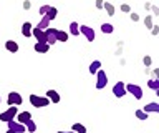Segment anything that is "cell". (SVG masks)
<instances>
[{"label": "cell", "mask_w": 159, "mask_h": 133, "mask_svg": "<svg viewBox=\"0 0 159 133\" xmlns=\"http://www.w3.org/2000/svg\"><path fill=\"white\" fill-rule=\"evenodd\" d=\"M71 131H75V133H86V126L81 125V123H75Z\"/></svg>", "instance_id": "obj_24"}, {"label": "cell", "mask_w": 159, "mask_h": 133, "mask_svg": "<svg viewBox=\"0 0 159 133\" xmlns=\"http://www.w3.org/2000/svg\"><path fill=\"white\" fill-rule=\"evenodd\" d=\"M103 3H104V0H96V2H94V5H96L98 10H101V8H103Z\"/></svg>", "instance_id": "obj_32"}, {"label": "cell", "mask_w": 159, "mask_h": 133, "mask_svg": "<svg viewBox=\"0 0 159 133\" xmlns=\"http://www.w3.org/2000/svg\"><path fill=\"white\" fill-rule=\"evenodd\" d=\"M50 10V5H43V7H40V10H38V13L40 15H47V12Z\"/></svg>", "instance_id": "obj_30"}, {"label": "cell", "mask_w": 159, "mask_h": 133, "mask_svg": "<svg viewBox=\"0 0 159 133\" xmlns=\"http://www.w3.org/2000/svg\"><path fill=\"white\" fill-rule=\"evenodd\" d=\"M106 85H108V75H106V72H104V70L99 68V70L96 72V88H98V90H103Z\"/></svg>", "instance_id": "obj_2"}, {"label": "cell", "mask_w": 159, "mask_h": 133, "mask_svg": "<svg viewBox=\"0 0 159 133\" xmlns=\"http://www.w3.org/2000/svg\"><path fill=\"white\" fill-rule=\"evenodd\" d=\"M30 103L35 107V108H43V107H48L50 105V100L47 97H40V95H30Z\"/></svg>", "instance_id": "obj_1"}, {"label": "cell", "mask_w": 159, "mask_h": 133, "mask_svg": "<svg viewBox=\"0 0 159 133\" xmlns=\"http://www.w3.org/2000/svg\"><path fill=\"white\" fill-rule=\"evenodd\" d=\"M151 32H152V35L156 37L157 33H159V25H152V28H151Z\"/></svg>", "instance_id": "obj_33"}, {"label": "cell", "mask_w": 159, "mask_h": 133, "mask_svg": "<svg viewBox=\"0 0 159 133\" xmlns=\"http://www.w3.org/2000/svg\"><path fill=\"white\" fill-rule=\"evenodd\" d=\"M119 8H121V12H126V13H129V12H131V7H129L128 3H123V5L119 7Z\"/></svg>", "instance_id": "obj_31"}, {"label": "cell", "mask_w": 159, "mask_h": 133, "mask_svg": "<svg viewBox=\"0 0 159 133\" xmlns=\"http://www.w3.org/2000/svg\"><path fill=\"white\" fill-rule=\"evenodd\" d=\"M0 103H2V97H0Z\"/></svg>", "instance_id": "obj_41"}, {"label": "cell", "mask_w": 159, "mask_h": 133, "mask_svg": "<svg viewBox=\"0 0 159 133\" xmlns=\"http://www.w3.org/2000/svg\"><path fill=\"white\" fill-rule=\"evenodd\" d=\"M148 87L151 88V90L157 92L159 90V78H151V80L148 82Z\"/></svg>", "instance_id": "obj_23"}, {"label": "cell", "mask_w": 159, "mask_h": 133, "mask_svg": "<svg viewBox=\"0 0 159 133\" xmlns=\"http://www.w3.org/2000/svg\"><path fill=\"white\" fill-rule=\"evenodd\" d=\"M131 20H133V22H138V20H139V15L133 12V13H131Z\"/></svg>", "instance_id": "obj_35"}, {"label": "cell", "mask_w": 159, "mask_h": 133, "mask_svg": "<svg viewBox=\"0 0 159 133\" xmlns=\"http://www.w3.org/2000/svg\"><path fill=\"white\" fill-rule=\"evenodd\" d=\"M126 93H131L136 100H141V98H143V88L139 85H134V83L126 85Z\"/></svg>", "instance_id": "obj_5"}, {"label": "cell", "mask_w": 159, "mask_h": 133, "mask_svg": "<svg viewBox=\"0 0 159 133\" xmlns=\"http://www.w3.org/2000/svg\"><path fill=\"white\" fill-rule=\"evenodd\" d=\"M17 113H18V108L17 107H8V110H5L3 113H0V120L7 123L10 120H13V118L17 116Z\"/></svg>", "instance_id": "obj_4"}, {"label": "cell", "mask_w": 159, "mask_h": 133, "mask_svg": "<svg viewBox=\"0 0 159 133\" xmlns=\"http://www.w3.org/2000/svg\"><path fill=\"white\" fill-rule=\"evenodd\" d=\"M47 98L50 102H53V103H60V95H58L57 90H48L47 92Z\"/></svg>", "instance_id": "obj_16"}, {"label": "cell", "mask_w": 159, "mask_h": 133, "mask_svg": "<svg viewBox=\"0 0 159 133\" xmlns=\"http://www.w3.org/2000/svg\"><path fill=\"white\" fill-rule=\"evenodd\" d=\"M70 33H71V35H80V23L78 22L70 23Z\"/></svg>", "instance_id": "obj_22"}, {"label": "cell", "mask_w": 159, "mask_h": 133, "mask_svg": "<svg viewBox=\"0 0 159 133\" xmlns=\"http://www.w3.org/2000/svg\"><path fill=\"white\" fill-rule=\"evenodd\" d=\"M151 10H152V15H159V7L151 5Z\"/></svg>", "instance_id": "obj_34"}, {"label": "cell", "mask_w": 159, "mask_h": 133, "mask_svg": "<svg viewBox=\"0 0 159 133\" xmlns=\"http://www.w3.org/2000/svg\"><path fill=\"white\" fill-rule=\"evenodd\" d=\"M113 95H114V97H118V98L124 97V95H126V85H124L123 82L114 83V87H113Z\"/></svg>", "instance_id": "obj_8"}, {"label": "cell", "mask_w": 159, "mask_h": 133, "mask_svg": "<svg viewBox=\"0 0 159 133\" xmlns=\"http://www.w3.org/2000/svg\"><path fill=\"white\" fill-rule=\"evenodd\" d=\"M103 8L106 10V13H108L109 17H113L114 13H116V8H114V5H113V3H109V2H104L103 3Z\"/></svg>", "instance_id": "obj_18"}, {"label": "cell", "mask_w": 159, "mask_h": 133, "mask_svg": "<svg viewBox=\"0 0 159 133\" xmlns=\"http://www.w3.org/2000/svg\"><path fill=\"white\" fill-rule=\"evenodd\" d=\"M144 8H146V10H149V8H151V3L146 2V3H144Z\"/></svg>", "instance_id": "obj_38"}, {"label": "cell", "mask_w": 159, "mask_h": 133, "mask_svg": "<svg viewBox=\"0 0 159 133\" xmlns=\"http://www.w3.org/2000/svg\"><path fill=\"white\" fill-rule=\"evenodd\" d=\"M5 48H7L10 53H17L18 52V43L15 40H7L5 42Z\"/></svg>", "instance_id": "obj_14"}, {"label": "cell", "mask_w": 159, "mask_h": 133, "mask_svg": "<svg viewBox=\"0 0 159 133\" xmlns=\"http://www.w3.org/2000/svg\"><path fill=\"white\" fill-rule=\"evenodd\" d=\"M30 118H32V113L30 112H22V113H17V120L18 123H22V125H25Z\"/></svg>", "instance_id": "obj_13"}, {"label": "cell", "mask_w": 159, "mask_h": 133, "mask_svg": "<svg viewBox=\"0 0 159 133\" xmlns=\"http://www.w3.org/2000/svg\"><path fill=\"white\" fill-rule=\"evenodd\" d=\"M144 25H146V28H152V15H146V18H144Z\"/></svg>", "instance_id": "obj_28"}, {"label": "cell", "mask_w": 159, "mask_h": 133, "mask_svg": "<svg viewBox=\"0 0 159 133\" xmlns=\"http://www.w3.org/2000/svg\"><path fill=\"white\" fill-rule=\"evenodd\" d=\"M33 48H35V52H37V53H47L50 50V45H48V43H45V42H37Z\"/></svg>", "instance_id": "obj_11"}, {"label": "cell", "mask_w": 159, "mask_h": 133, "mask_svg": "<svg viewBox=\"0 0 159 133\" xmlns=\"http://www.w3.org/2000/svg\"><path fill=\"white\" fill-rule=\"evenodd\" d=\"M58 133H75V131H58Z\"/></svg>", "instance_id": "obj_39"}, {"label": "cell", "mask_w": 159, "mask_h": 133, "mask_svg": "<svg viewBox=\"0 0 159 133\" xmlns=\"http://www.w3.org/2000/svg\"><path fill=\"white\" fill-rule=\"evenodd\" d=\"M32 35L37 38V42H45V43H47V38H45V32H43V30H40L38 27H33V28H32Z\"/></svg>", "instance_id": "obj_10"}, {"label": "cell", "mask_w": 159, "mask_h": 133, "mask_svg": "<svg viewBox=\"0 0 159 133\" xmlns=\"http://www.w3.org/2000/svg\"><path fill=\"white\" fill-rule=\"evenodd\" d=\"M99 68H101V62L94 60V62H91V65H89V73H91V75H96V72Z\"/></svg>", "instance_id": "obj_20"}, {"label": "cell", "mask_w": 159, "mask_h": 133, "mask_svg": "<svg viewBox=\"0 0 159 133\" xmlns=\"http://www.w3.org/2000/svg\"><path fill=\"white\" fill-rule=\"evenodd\" d=\"M146 113H159V103L152 102V103H148V105H144L143 108Z\"/></svg>", "instance_id": "obj_12"}, {"label": "cell", "mask_w": 159, "mask_h": 133, "mask_svg": "<svg viewBox=\"0 0 159 133\" xmlns=\"http://www.w3.org/2000/svg\"><path fill=\"white\" fill-rule=\"evenodd\" d=\"M57 15H58V10L55 7H50V10L47 12V17H48V20L52 22V20H55L57 18Z\"/></svg>", "instance_id": "obj_25"}, {"label": "cell", "mask_w": 159, "mask_h": 133, "mask_svg": "<svg viewBox=\"0 0 159 133\" xmlns=\"http://www.w3.org/2000/svg\"><path fill=\"white\" fill-rule=\"evenodd\" d=\"M45 32V38H47V43L48 45H53V43H57V37H55V33H57V28H52L48 27Z\"/></svg>", "instance_id": "obj_9"}, {"label": "cell", "mask_w": 159, "mask_h": 133, "mask_svg": "<svg viewBox=\"0 0 159 133\" xmlns=\"http://www.w3.org/2000/svg\"><path fill=\"white\" fill-rule=\"evenodd\" d=\"M148 115L149 113H146L144 110H136V118H139V120H148Z\"/></svg>", "instance_id": "obj_27"}, {"label": "cell", "mask_w": 159, "mask_h": 133, "mask_svg": "<svg viewBox=\"0 0 159 133\" xmlns=\"http://www.w3.org/2000/svg\"><path fill=\"white\" fill-rule=\"evenodd\" d=\"M25 128H27V133H35V130H37V123L30 118V120L25 123Z\"/></svg>", "instance_id": "obj_21"}, {"label": "cell", "mask_w": 159, "mask_h": 133, "mask_svg": "<svg viewBox=\"0 0 159 133\" xmlns=\"http://www.w3.org/2000/svg\"><path fill=\"white\" fill-rule=\"evenodd\" d=\"M143 63H144V67H151L152 65V58L149 57V55H146V57L143 58Z\"/></svg>", "instance_id": "obj_29"}, {"label": "cell", "mask_w": 159, "mask_h": 133, "mask_svg": "<svg viewBox=\"0 0 159 133\" xmlns=\"http://www.w3.org/2000/svg\"><path fill=\"white\" fill-rule=\"evenodd\" d=\"M7 133H15V131H12V130H8V131H7Z\"/></svg>", "instance_id": "obj_40"}, {"label": "cell", "mask_w": 159, "mask_h": 133, "mask_svg": "<svg viewBox=\"0 0 159 133\" xmlns=\"http://www.w3.org/2000/svg\"><path fill=\"white\" fill-rule=\"evenodd\" d=\"M80 33H83L84 38H86L88 42H93L94 40V30L91 27L88 25H80Z\"/></svg>", "instance_id": "obj_7"}, {"label": "cell", "mask_w": 159, "mask_h": 133, "mask_svg": "<svg viewBox=\"0 0 159 133\" xmlns=\"http://www.w3.org/2000/svg\"><path fill=\"white\" fill-rule=\"evenodd\" d=\"M7 125H8V130H12V131H15V133H27V128H25V125H22V123H18V121H15V120L7 121Z\"/></svg>", "instance_id": "obj_6"}, {"label": "cell", "mask_w": 159, "mask_h": 133, "mask_svg": "<svg viewBox=\"0 0 159 133\" xmlns=\"http://www.w3.org/2000/svg\"><path fill=\"white\" fill-rule=\"evenodd\" d=\"M113 30H114V27L111 25V23H103L101 25V32L103 33H113Z\"/></svg>", "instance_id": "obj_26"}, {"label": "cell", "mask_w": 159, "mask_h": 133, "mask_svg": "<svg viewBox=\"0 0 159 133\" xmlns=\"http://www.w3.org/2000/svg\"><path fill=\"white\" fill-rule=\"evenodd\" d=\"M32 28H33V27H32V23H30V22H25L23 25H22V35H23V37H27V38H28V37H32Z\"/></svg>", "instance_id": "obj_15"}, {"label": "cell", "mask_w": 159, "mask_h": 133, "mask_svg": "<svg viewBox=\"0 0 159 133\" xmlns=\"http://www.w3.org/2000/svg\"><path fill=\"white\" fill-rule=\"evenodd\" d=\"M37 27L40 28V30H47V28L50 27V20H48V17H47V15H43V17H42V20L38 22V25H37Z\"/></svg>", "instance_id": "obj_19"}, {"label": "cell", "mask_w": 159, "mask_h": 133, "mask_svg": "<svg viewBox=\"0 0 159 133\" xmlns=\"http://www.w3.org/2000/svg\"><path fill=\"white\" fill-rule=\"evenodd\" d=\"M152 78H159V70H157V68H154V70H152Z\"/></svg>", "instance_id": "obj_37"}, {"label": "cell", "mask_w": 159, "mask_h": 133, "mask_svg": "<svg viewBox=\"0 0 159 133\" xmlns=\"http://www.w3.org/2000/svg\"><path fill=\"white\" fill-rule=\"evenodd\" d=\"M30 7H32V3H30L28 0H25V2H23V8H25V10H28Z\"/></svg>", "instance_id": "obj_36"}, {"label": "cell", "mask_w": 159, "mask_h": 133, "mask_svg": "<svg viewBox=\"0 0 159 133\" xmlns=\"http://www.w3.org/2000/svg\"><path fill=\"white\" fill-rule=\"evenodd\" d=\"M55 37H57V42H66L68 38H70V33L65 32V30H57Z\"/></svg>", "instance_id": "obj_17"}, {"label": "cell", "mask_w": 159, "mask_h": 133, "mask_svg": "<svg viewBox=\"0 0 159 133\" xmlns=\"http://www.w3.org/2000/svg\"><path fill=\"white\" fill-rule=\"evenodd\" d=\"M7 103H8V107H18L23 103V98L17 92H10L8 97H7Z\"/></svg>", "instance_id": "obj_3"}]
</instances>
